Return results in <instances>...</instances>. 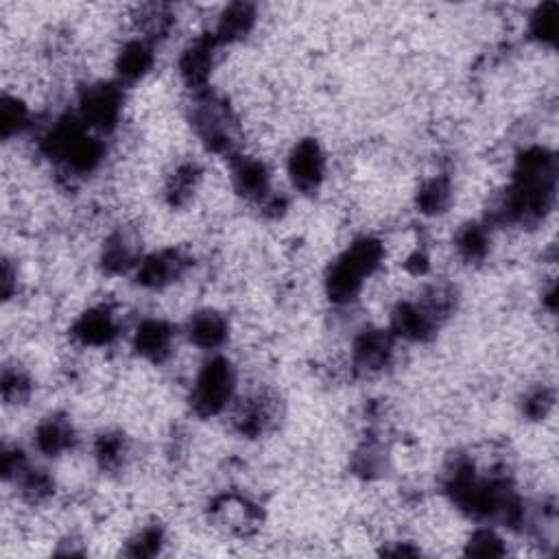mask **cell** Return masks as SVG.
<instances>
[{
    "label": "cell",
    "mask_w": 559,
    "mask_h": 559,
    "mask_svg": "<svg viewBox=\"0 0 559 559\" xmlns=\"http://www.w3.org/2000/svg\"><path fill=\"white\" fill-rule=\"evenodd\" d=\"M74 343L81 347H107L120 334V323L111 306H92L76 317L70 328Z\"/></svg>",
    "instance_id": "cell-9"
},
{
    "label": "cell",
    "mask_w": 559,
    "mask_h": 559,
    "mask_svg": "<svg viewBox=\"0 0 559 559\" xmlns=\"http://www.w3.org/2000/svg\"><path fill=\"white\" fill-rule=\"evenodd\" d=\"M384 262V242L378 236L365 234L354 238L347 249L328 266L325 295L336 306L356 301L365 282L376 275Z\"/></svg>",
    "instance_id": "cell-1"
},
{
    "label": "cell",
    "mask_w": 559,
    "mask_h": 559,
    "mask_svg": "<svg viewBox=\"0 0 559 559\" xmlns=\"http://www.w3.org/2000/svg\"><path fill=\"white\" fill-rule=\"evenodd\" d=\"M188 341L203 352H216L229 338V321L214 308H201L186 323Z\"/></svg>",
    "instance_id": "cell-14"
},
{
    "label": "cell",
    "mask_w": 559,
    "mask_h": 559,
    "mask_svg": "<svg viewBox=\"0 0 559 559\" xmlns=\"http://www.w3.org/2000/svg\"><path fill=\"white\" fill-rule=\"evenodd\" d=\"M203 181V168L194 159H181L166 175L164 199L170 207H186L199 192Z\"/></svg>",
    "instance_id": "cell-15"
},
{
    "label": "cell",
    "mask_w": 559,
    "mask_h": 559,
    "mask_svg": "<svg viewBox=\"0 0 559 559\" xmlns=\"http://www.w3.org/2000/svg\"><path fill=\"white\" fill-rule=\"evenodd\" d=\"M395 336L389 330L365 328L354 336L352 343V365L356 371L373 373L384 369L393 358Z\"/></svg>",
    "instance_id": "cell-10"
},
{
    "label": "cell",
    "mask_w": 559,
    "mask_h": 559,
    "mask_svg": "<svg viewBox=\"0 0 559 559\" xmlns=\"http://www.w3.org/2000/svg\"><path fill=\"white\" fill-rule=\"evenodd\" d=\"M31 124V111L17 96L4 94L0 100V135L2 140H11L20 135Z\"/></svg>",
    "instance_id": "cell-21"
},
{
    "label": "cell",
    "mask_w": 559,
    "mask_h": 559,
    "mask_svg": "<svg viewBox=\"0 0 559 559\" xmlns=\"http://www.w3.org/2000/svg\"><path fill=\"white\" fill-rule=\"evenodd\" d=\"M439 325L441 321L419 299H404L391 310L389 332L395 338H404L408 343H426L437 334Z\"/></svg>",
    "instance_id": "cell-8"
},
{
    "label": "cell",
    "mask_w": 559,
    "mask_h": 559,
    "mask_svg": "<svg viewBox=\"0 0 559 559\" xmlns=\"http://www.w3.org/2000/svg\"><path fill=\"white\" fill-rule=\"evenodd\" d=\"M229 177L234 190L247 201H255L258 205L273 194L271 190V170L264 159L253 155H234L229 166Z\"/></svg>",
    "instance_id": "cell-11"
},
{
    "label": "cell",
    "mask_w": 559,
    "mask_h": 559,
    "mask_svg": "<svg viewBox=\"0 0 559 559\" xmlns=\"http://www.w3.org/2000/svg\"><path fill=\"white\" fill-rule=\"evenodd\" d=\"M552 406H555V393H552V389L542 384V386L528 391V395L524 397V406L522 408H524V415L528 419L544 421L550 415Z\"/></svg>",
    "instance_id": "cell-26"
},
{
    "label": "cell",
    "mask_w": 559,
    "mask_h": 559,
    "mask_svg": "<svg viewBox=\"0 0 559 559\" xmlns=\"http://www.w3.org/2000/svg\"><path fill=\"white\" fill-rule=\"evenodd\" d=\"M454 201V186L445 173L424 179L415 192V207L426 216H439L450 210Z\"/></svg>",
    "instance_id": "cell-18"
},
{
    "label": "cell",
    "mask_w": 559,
    "mask_h": 559,
    "mask_svg": "<svg viewBox=\"0 0 559 559\" xmlns=\"http://www.w3.org/2000/svg\"><path fill=\"white\" fill-rule=\"evenodd\" d=\"M76 116L94 133H109L122 116V90L118 83H92L79 96Z\"/></svg>",
    "instance_id": "cell-3"
},
{
    "label": "cell",
    "mask_w": 559,
    "mask_h": 559,
    "mask_svg": "<svg viewBox=\"0 0 559 559\" xmlns=\"http://www.w3.org/2000/svg\"><path fill=\"white\" fill-rule=\"evenodd\" d=\"M131 454L129 441L122 432L107 430L96 437L94 441V459L103 472H118L127 465V459Z\"/></svg>",
    "instance_id": "cell-20"
},
{
    "label": "cell",
    "mask_w": 559,
    "mask_h": 559,
    "mask_svg": "<svg viewBox=\"0 0 559 559\" xmlns=\"http://www.w3.org/2000/svg\"><path fill=\"white\" fill-rule=\"evenodd\" d=\"M465 552L476 557H502L507 555V544L493 528H476L465 542Z\"/></svg>",
    "instance_id": "cell-25"
},
{
    "label": "cell",
    "mask_w": 559,
    "mask_h": 559,
    "mask_svg": "<svg viewBox=\"0 0 559 559\" xmlns=\"http://www.w3.org/2000/svg\"><path fill=\"white\" fill-rule=\"evenodd\" d=\"M33 445L44 456H61L76 445V430L68 415L52 413L44 417L33 432Z\"/></svg>",
    "instance_id": "cell-13"
},
{
    "label": "cell",
    "mask_w": 559,
    "mask_h": 559,
    "mask_svg": "<svg viewBox=\"0 0 559 559\" xmlns=\"http://www.w3.org/2000/svg\"><path fill=\"white\" fill-rule=\"evenodd\" d=\"M166 544V533L159 524H144L138 528L124 546V555L129 557H153L162 552V546Z\"/></svg>",
    "instance_id": "cell-23"
},
{
    "label": "cell",
    "mask_w": 559,
    "mask_h": 559,
    "mask_svg": "<svg viewBox=\"0 0 559 559\" xmlns=\"http://www.w3.org/2000/svg\"><path fill=\"white\" fill-rule=\"evenodd\" d=\"M0 391H2V400L9 406H20L24 402H28L31 393H33V380L31 376L17 367V365H7L2 369V378H0Z\"/></svg>",
    "instance_id": "cell-22"
},
{
    "label": "cell",
    "mask_w": 559,
    "mask_h": 559,
    "mask_svg": "<svg viewBox=\"0 0 559 559\" xmlns=\"http://www.w3.org/2000/svg\"><path fill=\"white\" fill-rule=\"evenodd\" d=\"M255 20H258V13H255L253 4L231 2L218 15V22H216V28L212 31V35L218 39L221 46L234 44L251 33Z\"/></svg>",
    "instance_id": "cell-17"
},
{
    "label": "cell",
    "mask_w": 559,
    "mask_h": 559,
    "mask_svg": "<svg viewBox=\"0 0 559 559\" xmlns=\"http://www.w3.org/2000/svg\"><path fill=\"white\" fill-rule=\"evenodd\" d=\"M175 328L157 317L142 319L133 332V349L151 362H164L173 354Z\"/></svg>",
    "instance_id": "cell-12"
},
{
    "label": "cell",
    "mask_w": 559,
    "mask_h": 559,
    "mask_svg": "<svg viewBox=\"0 0 559 559\" xmlns=\"http://www.w3.org/2000/svg\"><path fill=\"white\" fill-rule=\"evenodd\" d=\"M192 260L181 249H162L140 258L135 266V282L148 290H164L173 286L190 269Z\"/></svg>",
    "instance_id": "cell-6"
},
{
    "label": "cell",
    "mask_w": 559,
    "mask_h": 559,
    "mask_svg": "<svg viewBox=\"0 0 559 559\" xmlns=\"http://www.w3.org/2000/svg\"><path fill=\"white\" fill-rule=\"evenodd\" d=\"M218 48H221V44L212 33L194 37L183 48V52L179 57V76L186 83V87L192 90V94L207 90L210 74L216 66Z\"/></svg>",
    "instance_id": "cell-7"
},
{
    "label": "cell",
    "mask_w": 559,
    "mask_h": 559,
    "mask_svg": "<svg viewBox=\"0 0 559 559\" xmlns=\"http://www.w3.org/2000/svg\"><path fill=\"white\" fill-rule=\"evenodd\" d=\"M456 255L467 264H478L489 255L491 234L483 223H467L454 236Z\"/></svg>",
    "instance_id": "cell-19"
},
{
    "label": "cell",
    "mask_w": 559,
    "mask_h": 559,
    "mask_svg": "<svg viewBox=\"0 0 559 559\" xmlns=\"http://www.w3.org/2000/svg\"><path fill=\"white\" fill-rule=\"evenodd\" d=\"M286 173L295 190L312 194L325 179V153L314 138H301L293 144L286 157Z\"/></svg>",
    "instance_id": "cell-5"
},
{
    "label": "cell",
    "mask_w": 559,
    "mask_h": 559,
    "mask_svg": "<svg viewBox=\"0 0 559 559\" xmlns=\"http://www.w3.org/2000/svg\"><path fill=\"white\" fill-rule=\"evenodd\" d=\"M557 15H559L557 2L539 4L528 22L531 37L537 39L539 44H552L555 35H557Z\"/></svg>",
    "instance_id": "cell-24"
},
{
    "label": "cell",
    "mask_w": 559,
    "mask_h": 559,
    "mask_svg": "<svg viewBox=\"0 0 559 559\" xmlns=\"http://www.w3.org/2000/svg\"><path fill=\"white\" fill-rule=\"evenodd\" d=\"M210 520L214 522L216 528L247 539L253 537L264 520V513L260 509L258 502H253L251 498L229 491V493H221L210 502Z\"/></svg>",
    "instance_id": "cell-4"
},
{
    "label": "cell",
    "mask_w": 559,
    "mask_h": 559,
    "mask_svg": "<svg viewBox=\"0 0 559 559\" xmlns=\"http://www.w3.org/2000/svg\"><path fill=\"white\" fill-rule=\"evenodd\" d=\"M236 400V367L225 356L207 358L192 382L190 408L197 417L210 419L227 411Z\"/></svg>",
    "instance_id": "cell-2"
},
{
    "label": "cell",
    "mask_w": 559,
    "mask_h": 559,
    "mask_svg": "<svg viewBox=\"0 0 559 559\" xmlns=\"http://www.w3.org/2000/svg\"><path fill=\"white\" fill-rule=\"evenodd\" d=\"M155 63V52L153 44L146 41L144 37L129 39L122 44V48L116 55V74L120 83H135L144 79Z\"/></svg>",
    "instance_id": "cell-16"
}]
</instances>
